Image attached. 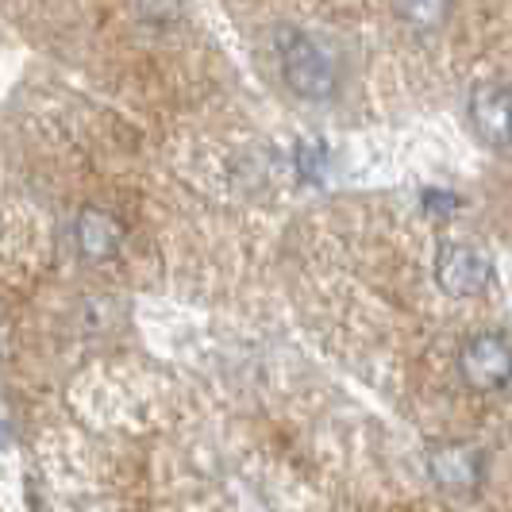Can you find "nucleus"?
<instances>
[{
  "instance_id": "nucleus-2",
  "label": "nucleus",
  "mask_w": 512,
  "mask_h": 512,
  "mask_svg": "<svg viewBox=\"0 0 512 512\" xmlns=\"http://www.w3.org/2000/svg\"><path fill=\"white\" fill-rule=\"evenodd\" d=\"M459 374L478 393H497L512 385V343L497 332L470 335L459 351Z\"/></svg>"
},
{
  "instance_id": "nucleus-8",
  "label": "nucleus",
  "mask_w": 512,
  "mask_h": 512,
  "mask_svg": "<svg viewBox=\"0 0 512 512\" xmlns=\"http://www.w3.org/2000/svg\"><path fill=\"white\" fill-rule=\"evenodd\" d=\"M293 162H297V174L305 181H324V174H328V143H324V139H305V143H297Z\"/></svg>"
},
{
  "instance_id": "nucleus-7",
  "label": "nucleus",
  "mask_w": 512,
  "mask_h": 512,
  "mask_svg": "<svg viewBox=\"0 0 512 512\" xmlns=\"http://www.w3.org/2000/svg\"><path fill=\"white\" fill-rule=\"evenodd\" d=\"M393 12L412 31H439L451 20V0H393Z\"/></svg>"
},
{
  "instance_id": "nucleus-4",
  "label": "nucleus",
  "mask_w": 512,
  "mask_h": 512,
  "mask_svg": "<svg viewBox=\"0 0 512 512\" xmlns=\"http://www.w3.org/2000/svg\"><path fill=\"white\" fill-rule=\"evenodd\" d=\"M493 278V262L478 247L447 243L436 258V282L447 297H478Z\"/></svg>"
},
{
  "instance_id": "nucleus-5",
  "label": "nucleus",
  "mask_w": 512,
  "mask_h": 512,
  "mask_svg": "<svg viewBox=\"0 0 512 512\" xmlns=\"http://www.w3.org/2000/svg\"><path fill=\"white\" fill-rule=\"evenodd\" d=\"M470 128L486 147H512V85L486 81L470 93Z\"/></svg>"
},
{
  "instance_id": "nucleus-6",
  "label": "nucleus",
  "mask_w": 512,
  "mask_h": 512,
  "mask_svg": "<svg viewBox=\"0 0 512 512\" xmlns=\"http://www.w3.org/2000/svg\"><path fill=\"white\" fill-rule=\"evenodd\" d=\"M74 243L85 262H108L124 247V228L104 208H81L74 220Z\"/></svg>"
},
{
  "instance_id": "nucleus-3",
  "label": "nucleus",
  "mask_w": 512,
  "mask_h": 512,
  "mask_svg": "<svg viewBox=\"0 0 512 512\" xmlns=\"http://www.w3.org/2000/svg\"><path fill=\"white\" fill-rule=\"evenodd\" d=\"M428 474L447 493H474L486 482V451L474 443H439L428 451Z\"/></svg>"
},
{
  "instance_id": "nucleus-1",
  "label": "nucleus",
  "mask_w": 512,
  "mask_h": 512,
  "mask_svg": "<svg viewBox=\"0 0 512 512\" xmlns=\"http://www.w3.org/2000/svg\"><path fill=\"white\" fill-rule=\"evenodd\" d=\"M278 54H282V77L285 85L305 97V101H332L339 97V66L335 58L316 39H308L305 31H293V27H282L278 31Z\"/></svg>"
},
{
  "instance_id": "nucleus-9",
  "label": "nucleus",
  "mask_w": 512,
  "mask_h": 512,
  "mask_svg": "<svg viewBox=\"0 0 512 512\" xmlns=\"http://www.w3.org/2000/svg\"><path fill=\"white\" fill-rule=\"evenodd\" d=\"M424 208H428L432 216H451V212L459 208V197H455V193H439V189H428V193H424Z\"/></svg>"
}]
</instances>
